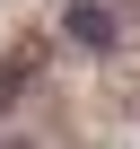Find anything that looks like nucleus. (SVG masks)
<instances>
[{"mask_svg": "<svg viewBox=\"0 0 140 149\" xmlns=\"http://www.w3.org/2000/svg\"><path fill=\"white\" fill-rule=\"evenodd\" d=\"M26 79H35V44H18L9 61H0V114H9V105L26 97Z\"/></svg>", "mask_w": 140, "mask_h": 149, "instance_id": "1", "label": "nucleus"}, {"mask_svg": "<svg viewBox=\"0 0 140 149\" xmlns=\"http://www.w3.org/2000/svg\"><path fill=\"white\" fill-rule=\"evenodd\" d=\"M70 35L79 44H114V18L96 9V0H70Z\"/></svg>", "mask_w": 140, "mask_h": 149, "instance_id": "2", "label": "nucleus"}, {"mask_svg": "<svg viewBox=\"0 0 140 149\" xmlns=\"http://www.w3.org/2000/svg\"><path fill=\"white\" fill-rule=\"evenodd\" d=\"M0 149H26V132H0Z\"/></svg>", "mask_w": 140, "mask_h": 149, "instance_id": "3", "label": "nucleus"}]
</instances>
